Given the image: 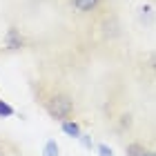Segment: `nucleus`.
<instances>
[{
	"instance_id": "f257e3e1",
	"label": "nucleus",
	"mask_w": 156,
	"mask_h": 156,
	"mask_svg": "<svg viewBox=\"0 0 156 156\" xmlns=\"http://www.w3.org/2000/svg\"><path fill=\"white\" fill-rule=\"evenodd\" d=\"M40 105L47 109V114L54 120H69L74 114V101L72 96L62 94V91H49V94L40 96Z\"/></svg>"
},
{
	"instance_id": "f03ea898",
	"label": "nucleus",
	"mask_w": 156,
	"mask_h": 156,
	"mask_svg": "<svg viewBox=\"0 0 156 156\" xmlns=\"http://www.w3.org/2000/svg\"><path fill=\"white\" fill-rule=\"evenodd\" d=\"M23 45H25V40L20 36V31L16 27H9V29H7V36H5V47L13 51V49H20Z\"/></svg>"
},
{
	"instance_id": "7ed1b4c3",
	"label": "nucleus",
	"mask_w": 156,
	"mask_h": 156,
	"mask_svg": "<svg viewBox=\"0 0 156 156\" xmlns=\"http://www.w3.org/2000/svg\"><path fill=\"white\" fill-rule=\"evenodd\" d=\"M98 2H101V0H72V7L78 13H89L98 7Z\"/></svg>"
},
{
	"instance_id": "20e7f679",
	"label": "nucleus",
	"mask_w": 156,
	"mask_h": 156,
	"mask_svg": "<svg viewBox=\"0 0 156 156\" xmlns=\"http://www.w3.org/2000/svg\"><path fill=\"white\" fill-rule=\"evenodd\" d=\"M62 132L69 134V136H74V138H80V127H78V123H74V120H62Z\"/></svg>"
},
{
	"instance_id": "39448f33",
	"label": "nucleus",
	"mask_w": 156,
	"mask_h": 156,
	"mask_svg": "<svg viewBox=\"0 0 156 156\" xmlns=\"http://www.w3.org/2000/svg\"><path fill=\"white\" fill-rule=\"evenodd\" d=\"M145 152H147V150H145L140 143H129V145L125 147V154H127V156H143Z\"/></svg>"
},
{
	"instance_id": "423d86ee",
	"label": "nucleus",
	"mask_w": 156,
	"mask_h": 156,
	"mask_svg": "<svg viewBox=\"0 0 156 156\" xmlns=\"http://www.w3.org/2000/svg\"><path fill=\"white\" fill-rule=\"evenodd\" d=\"M16 112H13V107L11 105H7L5 101H0V116H5V118H11Z\"/></svg>"
},
{
	"instance_id": "0eeeda50",
	"label": "nucleus",
	"mask_w": 156,
	"mask_h": 156,
	"mask_svg": "<svg viewBox=\"0 0 156 156\" xmlns=\"http://www.w3.org/2000/svg\"><path fill=\"white\" fill-rule=\"evenodd\" d=\"M45 156H58V145H56V140H47V145H45Z\"/></svg>"
},
{
	"instance_id": "6e6552de",
	"label": "nucleus",
	"mask_w": 156,
	"mask_h": 156,
	"mask_svg": "<svg viewBox=\"0 0 156 156\" xmlns=\"http://www.w3.org/2000/svg\"><path fill=\"white\" fill-rule=\"evenodd\" d=\"M98 154H101V156H114L107 145H98Z\"/></svg>"
},
{
	"instance_id": "1a4fd4ad",
	"label": "nucleus",
	"mask_w": 156,
	"mask_h": 156,
	"mask_svg": "<svg viewBox=\"0 0 156 156\" xmlns=\"http://www.w3.org/2000/svg\"><path fill=\"white\" fill-rule=\"evenodd\" d=\"M147 65H150V69H152V72H154V76H156V54H152V56H150Z\"/></svg>"
},
{
	"instance_id": "9d476101",
	"label": "nucleus",
	"mask_w": 156,
	"mask_h": 156,
	"mask_svg": "<svg viewBox=\"0 0 156 156\" xmlns=\"http://www.w3.org/2000/svg\"><path fill=\"white\" fill-rule=\"evenodd\" d=\"M143 156H156V152H154V150H147V152H145Z\"/></svg>"
},
{
	"instance_id": "9b49d317",
	"label": "nucleus",
	"mask_w": 156,
	"mask_h": 156,
	"mask_svg": "<svg viewBox=\"0 0 156 156\" xmlns=\"http://www.w3.org/2000/svg\"><path fill=\"white\" fill-rule=\"evenodd\" d=\"M0 156H7V150H5L2 145H0Z\"/></svg>"
}]
</instances>
